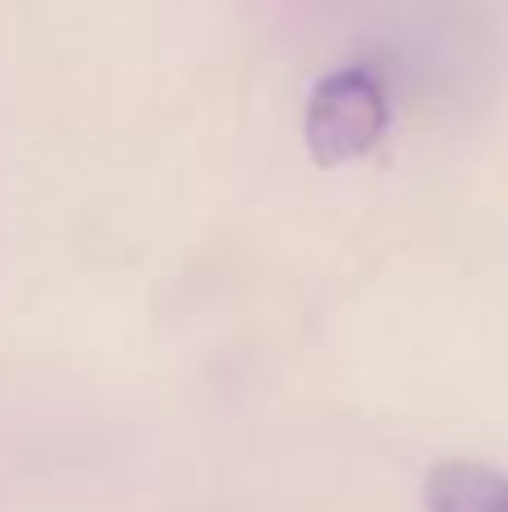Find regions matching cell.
Returning a JSON list of instances; mask_svg holds the SVG:
<instances>
[{"label": "cell", "instance_id": "cell-1", "mask_svg": "<svg viewBox=\"0 0 508 512\" xmlns=\"http://www.w3.org/2000/svg\"><path fill=\"white\" fill-rule=\"evenodd\" d=\"M387 117L392 108L378 72L365 63H347L320 77L306 99V149L320 167H342L383 140Z\"/></svg>", "mask_w": 508, "mask_h": 512}, {"label": "cell", "instance_id": "cell-2", "mask_svg": "<svg viewBox=\"0 0 508 512\" xmlns=\"http://www.w3.org/2000/svg\"><path fill=\"white\" fill-rule=\"evenodd\" d=\"M428 512H508V472L473 459H446L423 486Z\"/></svg>", "mask_w": 508, "mask_h": 512}]
</instances>
